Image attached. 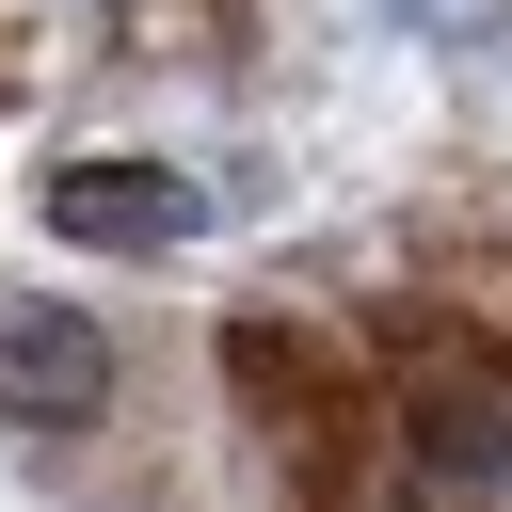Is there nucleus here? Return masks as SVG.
<instances>
[{
    "label": "nucleus",
    "instance_id": "1",
    "mask_svg": "<svg viewBox=\"0 0 512 512\" xmlns=\"http://www.w3.org/2000/svg\"><path fill=\"white\" fill-rule=\"evenodd\" d=\"M48 224H64L80 256H176V240L208 224V192H192L176 160H64V176H48Z\"/></svg>",
    "mask_w": 512,
    "mask_h": 512
},
{
    "label": "nucleus",
    "instance_id": "2",
    "mask_svg": "<svg viewBox=\"0 0 512 512\" xmlns=\"http://www.w3.org/2000/svg\"><path fill=\"white\" fill-rule=\"evenodd\" d=\"M96 400H112L96 320H64V304H0V416H96Z\"/></svg>",
    "mask_w": 512,
    "mask_h": 512
},
{
    "label": "nucleus",
    "instance_id": "3",
    "mask_svg": "<svg viewBox=\"0 0 512 512\" xmlns=\"http://www.w3.org/2000/svg\"><path fill=\"white\" fill-rule=\"evenodd\" d=\"M432 464H512V400H432Z\"/></svg>",
    "mask_w": 512,
    "mask_h": 512
},
{
    "label": "nucleus",
    "instance_id": "4",
    "mask_svg": "<svg viewBox=\"0 0 512 512\" xmlns=\"http://www.w3.org/2000/svg\"><path fill=\"white\" fill-rule=\"evenodd\" d=\"M384 16H416L432 48H496V32H512V0H384Z\"/></svg>",
    "mask_w": 512,
    "mask_h": 512
}]
</instances>
